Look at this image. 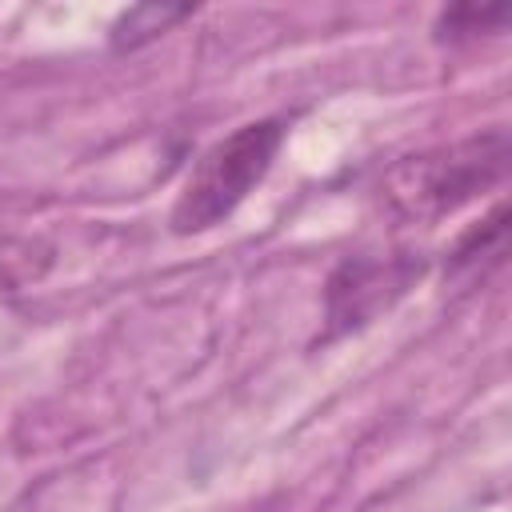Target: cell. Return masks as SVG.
Returning <instances> with one entry per match:
<instances>
[{
  "mask_svg": "<svg viewBox=\"0 0 512 512\" xmlns=\"http://www.w3.org/2000/svg\"><path fill=\"white\" fill-rule=\"evenodd\" d=\"M504 232H508V204L500 200L480 224H472V228L456 240V248H452V264L464 268V264H476L480 256H500V248H504Z\"/></svg>",
  "mask_w": 512,
  "mask_h": 512,
  "instance_id": "5b68a950",
  "label": "cell"
},
{
  "mask_svg": "<svg viewBox=\"0 0 512 512\" xmlns=\"http://www.w3.org/2000/svg\"><path fill=\"white\" fill-rule=\"evenodd\" d=\"M280 144H284V120L264 116V120L240 124L236 132L204 148L168 212L172 232L196 236L228 220L248 200V192H256V184L268 176Z\"/></svg>",
  "mask_w": 512,
  "mask_h": 512,
  "instance_id": "7a4b0ae2",
  "label": "cell"
},
{
  "mask_svg": "<svg viewBox=\"0 0 512 512\" xmlns=\"http://www.w3.org/2000/svg\"><path fill=\"white\" fill-rule=\"evenodd\" d=\"M420 260L416 256H348L332 276H328V332L324 340L368 324L376 312H384L396 296L408 292V284L420 276Z\"/></svg>",
  "mask_w": 512,
  "mask_h": 512,
  "instance_id": "3957f363",
  "label": "cell"
},
{
  "mask_svg": "<svg viewBox=\"0 0 512 512\" xmlns=\"http://www.w3.org/2000/svg\"><path fill=\"white\" fill-rule=\"evenodd\" d=\"M508 20V8H480V4H452L436 16L432 32L440 44H460V40H472V36H484V32H496L500 24Z\"/></svg>",
  "mask_w": 512,
  "mask_h": 512,
  "instance_id": "277c9868",
  "label": "cell"
},
{
  "mask_svg": "<svg viewBox=\"0 0 512 512\" xmlns=\"http://www.w3.org/2000/svg\"><path fill=\"white\" fill-rule=\"evenodd\" d=\"M508 172V132L488 128L468 140L404 156L384 176V200L404 220H436L496 188Z\"/></svg>",
  "mask_w": 512,
  "mask_h": 512,
  "instance_id": "6da1fadb",
  "label": "cell"
},
{
  "mask_svg": "<svg viewBox=\"0 0 512 512\" xmlns=\"http://www.w3.org/2000/svg\"><path fill=\"white\" fill-rule=\"evenodd\" d=\"M192 8H132L128 16H120V24L112 28V48H140L144 40H156L172 20L188 16Z\"/></svg>",
  "mask_w": 512,
  "mask_h": 512,
  "instance_id": "8992f818",
  "label": "cell"
}]
</instances>
